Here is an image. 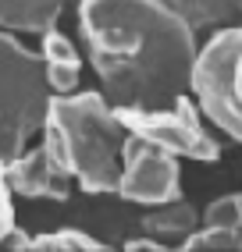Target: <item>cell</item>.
Returning a JSON list of instances; mask_svg holds the SVG:
<instances>
[{
  "mask_svg": "<svg viewBox=\"0 0 242 252\" xmlns=\"http://www.w3.org/2000/svg\"><path fill=\"white\" fill-rule=\"evenodd\" d=\"M79 4V0H0V29L4 32H32L43 36L46 29H54L64 7Z\"/></svg>",
  "mask_w": 242,
  "mask_h": 252,
  "instance_id": "30bf717a",
  "label": "cell"
},
{
  "mask_svg": "<svg viewBox=\"0 0 242 252\" xmlns=\"http://www.w3.org/2000/svg\"><path fill=\"white\" fill-rule=\"evenodd\" d=\"M43 142L54 149V157L82 192L89 195L118 192L128 128L118 117V107L100 89L54 93Z\"/></svg>",
  "mask_w": 242,
  "mask_h": 252,
  "instance_id": "7a4b0ae2",
  "label": "cell"
},
{
  "mask_svg": "<svg viewBox=\"0 0 242 252\" xmlns=\"http://www.w3.org/2000/svg\"><path fill=\"white\" fill-rule=\"evenodd\" d=\"M118 117L125 121L132 135L157 142L182 160H196V163L221 160V139L206 128L203 121L206 114L200 110L193 93L178 96L167 107H118Z\"/></svg>",
  "mask_w": 242,
  "mask_h": 252,
  "instance_id": "5b68a950",
  "label": "cell"
},
{
  "mask_svg": "<svg viewBox=\"0 0 242 252\" xmlns=\"http://www.w3.org/2000/svg\"><path fill=\"white\" fill-rule=\"evenodd\" d=\"M7 185L22 199H54V203H64L72 195L75 181L61 167V160L54 157V149L40 139V146H29L14 160H7Z\"/></svg>",
  "mask_w": 242,
  "mask_h": 252,
  "instance_id": "52a82bcc",
  "label": "cell"
},
{
  "mask_svg": "<svg viewBox=\"0 0 242 252\" xmlns=\"http://www.w3.org/2000/svg\"><path fill=\"white\" fill-rule=\"evenodd\" d=\"M196 32H217L242 22V0H164Z\"/></svg>",
  "mask_w": 242,
  "mask_h": 252,
  "instance_id": "8fae6325",
  "label": "cell"
},
{
  "mask_svg": "<svg viewBox=\"0 0 242 252\" xmlns=\"http://www.w3.org/2000/svg\"><path fill=\"white\" fill-rule=\"evenodd\" d=\"M54 89L40 50H29L18 32L0 29V160H14L43 135Z\"/></svg>",
  "mask_w": 242,
  "mask_h": 252,
  "instance_id": "3957f363",
  "label": "cell"
},
{
  "mask_svg": "<svg viewBox=\"0 0 242 252\" xmlns=\"http://www.w3.org/2000/svg\"><path fill=\"white\" fill-rule=\"evenodd\" d=\"M185 252H239L242 249V231L221 227V224H200L182 245Z\"/></svg>",
  "mask_w": 242,
  "mask_h": 252,
  "instance_id": "4fadbf2b",
  "label": "cell"
},
{
  "mask_svg": "<svg viewBox=\"0 0 242 252\" xmlns=\"http://www.w3.org/2000/svg\"><path fill=\"white\" fill-rule=\"evenodd\" d=\"M203 224H221V227H235V231H242V192L217 195L214 203L203 210Z\"/></svg>",
  "mask_w": 242,
  "mask_h": 252,
  "instance_id": "5bb4252c",
  "label": "cell"
},
{
  "mask_svg": "<svg viewBox=\"0 0 242 252\" xmlns=\"http://www.w3.org/2000/svg\"><path fill=\"white\" fill-rule=\"evenodd\" d=\"M203 224V213L189 203L185 195L178 199H167L161 206H146V213L139 217V227L153 238H161L167 249H182L185 238Z\"/></svg>",
  "mask_w": 242,
  "mask_h": 252,
  "instance_id": "9c48e42d",
  "label": "cell"
},
{
  "mask_svg": "<svg viewBox=\"0 0 242 252\" xmlns=\"http://www.w3.org/2000/svg\"><path fill=\"white\" fill-rule=\"evenodd\" d=\"M0 249H32V238H29V234L18 227V224H14L7 234H4V242H0Z\"/></svg>",
  "mask_w": 242,
  "mask_h": 252,
  "instance_id": "2e32d148",
  "label": "cell"
},
{
  "mask_svg": "<svg viewBox=\"0 0 242 252\" xmlns=\"http://www.w3.org/2000/svg\"><path fill=\"white\" fill-rule=\"evenodd\" d=\"M32 249H40V252H100L107 245L100 238H93L89 231H82V227H57V231L36 234Z\"/></svg>",
  "mask_w": 242,
  "mask_h": 252,
  "instance_id": "7c38bea8",
  "label": "cell"
},
{
  "mask_svg": "<svg viewBox=\"0 0 242 252\" xmlns=\"http://www.w3.org/2000/svg\"><path fill=\"white\" fill-rule=\"evenodd\" d=\"M193 96L206 121L242 146V22L217 29L200 46Z\"/></svg>",
  "mask_w": 242,
  "mask_h": 252,
  "instance_id": "277c9868",
  "label": "cell"
},
{
  "mask_svg": "<svg viewBox=\"0 0 242 252\" xmlns=\"http://www.w3.org/2000/svg\"><path fill=\"white\" fill-rule=\"evenodd\" d=\"M79 36L114 107H167L193 93L200 32L164 0H79Z\"/></svg>",
  "mask_w": 242,
  "mask_h": 252,
  "instance_id": "6da1fadb",
  "label": "cell"
},
{
  "mask_svg": "<svg viewBox=\"0 0 242 252\" xmlns=\"http://www.w3.org/2000/svg\"><path fill=\"white\" fill-rule=\"evenodd\" d=\"M11 185H7V163L0 160V242H4V234L14 227V203H11Z\"/></svg>",
  "mask_w": 242,
  "mask_h": 252,
  "instance_id": "9a60e30c",
  "label": "cell"
},
{
  "mask_svg": "<svg viewBox=\"0 0 242 252\" xmlns=\"http://www.w3.org/2000/svg\"><path fill=\"white\" fill-rule=\"evenodd\" d=\"M114 195L143 210L161 206L167 199H178L182 195V157L128 131L125 153H121V181Z\"/></svg>",
  "mask_w": 242,
  "mask_h": 252,
  "instance_id": "8992f818",
  "label": "cell"
},
{
  "mask_svg": "<svg viewBox=\"0 0 242 252\" xmlns=\"http://www.w3.org/2000/svg\"><path fill=\"white\" fill-rule=\"evenodd\" d=\"M125 249H128V252H146V249H150V252H161V249H167V245H164L161 238H153V234H143V238L125 242Z\"/></svg>",
  "mask_w": 242,
  "mask_h": 252,
  "instance_id": "e0dca14e",
  "label": "cell"
},
{
  "mask_svg": "<svg viewBox=\"0 0 242 252\" xmlns=\"http://www.w3.org/2000/svg\"><path fill=\"white\" fill-rule=\"evenodd\" d=\"M40 57L50 78L54 93H75L82 82V68H85V50H79L64 32L54 25L40 36Z\"/></svg>",
  "mask_w": 242,
  "mask_h": 252,
  "instance_id": "ba28073f",
  "label": "cell"
}]
</instances>
